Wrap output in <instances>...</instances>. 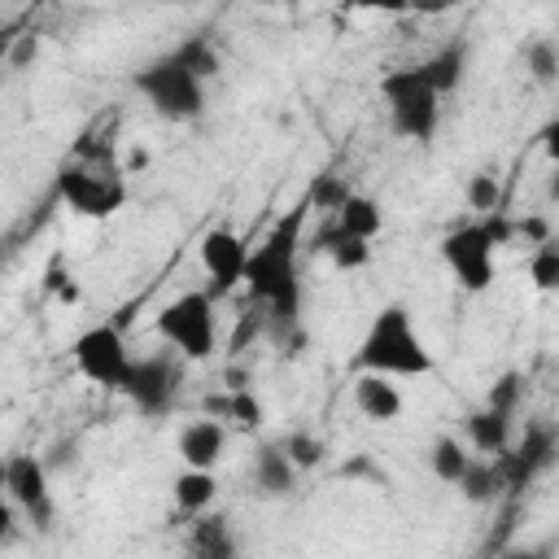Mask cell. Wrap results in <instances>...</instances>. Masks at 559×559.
<instances>
[{"label":"cell","mask_w":559,"mask_h":559,"mask_svg":"<svg viewBox=\"0 0 559 559\" xmlns=\"http://www.w3.org/2000/svg\"><path fill=\"white\" fill-rule=\"evenodd\" d=\"M70 358H74V367H79L83 380H92V384H100V389H114V393L127 389L131 367H135V358H131V349H127V336H122V328H114V323H92V328H83V332L74 336V345H70Z\"/></svg>","instance_id":"cell-8"},{"label":"cell","mask_w":559,"mask_h":559,"mask_svg":"<svg viewBox=\"0 0 559 559\" xmlns=\"http://www.w3.org/2000/svg\"><path fill=\"white\" fill-rule=\"evenodd\" d=\"M467 210H472V214H493V210H502V183H498L493 170H476V175L467 179Z\"/></svg>","instance_id":"cell-28"},{"label":"cell","mask_w":559,"mask_h":559,"mask_svg":"<svg viewBox=\"0 0 559 559\" xmlns=\"http://www.w3.org/2000/svg\"><path fill=\"white\" fill-rule=\"evenodd\" d=\"M454 489L472 507H489V502H498L507 493V476H502V467H498L493 454H472V463H467V472H463V480Z\"/></svg>","instance_id":"cell-18"},{"label":"cell","mask_w":559,"mask_h":559,"mask_svg":"<svg viewBox=\"0 0 559 559\" xmlns=\"http://www.w3.org/2000/svg\"><path fill=\"white\" fill-rule=\"evenodd\" d=\"M515 240V223L493 210V214H476L472 223H459L454 231L441 236V262L454 275V284L463 293H489L498 280V249Z\"/></svg>","instance_id":"cell-3"},{"label":"cell","mask_w":559,"mask_h":559,"mask_svg":"<svg viewBox=\"0 0 559 559\" xmlns=\"http://www.w3.org/2000/svg\"><path fill=\"white\" fill-rule=\"evenodd\" d=\"M314 249L328 253V262H332L336 271H362V266L371 262V240H362V236H345L336 223L319 227Z\"/></svg>","instance_id":"cell-20"},{"label":"cell","mask_w":559,"mask_h":559,"mask_svg":"<svg viewBox=\"0 0 559 559\" xmlns=\"http://www.w3.org/2000/svg\"><path fill=\"white\" fill-rule=\"evenodd\" d=\"M354 406L371 424H393V419H402V406L406 402H402V389L393 384V376H384V371H358L354 376Z\"/></svg>","instance_id":"cell-14"},{"label":"cell","mask_w":559,"mask_h":559,"mask_svg":"<svg viewBox=\"0 0 559 559\" xmlns=\"http://www.w3.org/2000/svg\"><path fill=\"white\" fill-rule=\"evenodd\" d=\"M467 463H472V454H467V445L459 437H437L432 450H428V467H432V476L441 485H459Z\"/></svg>","instance_id":"cell-24"},{"label":"cell","mask_w":559,"mask_h":559,"mask_svg":"<svg viewBox=\"0 0 559 559\" xmlns=\"http://www.w3.org/2000/svg\"><path fill=\"white\" fill-rule=\"evenodd\" d=\"M170 498H175V511H183V515L210 511L214 498H218V476H214V467H183V472L170 480Z\"/></svg>","instance_id":"cell-19"},{"label":"cell","mask_w":559,"mask_h":559,"mask_svg":"<svg viewBox=\"0 0 559 559\" xmlns=\"http://www.w3.org/2000/svg\"><path fill=\"white\" fill-rule=\"evenodd\" d=\"M528 280L537 293H559V240H542L528 253Z\"/></svg>","instance_id":"cell-26"},{"label":"cell","mask_w":559,"mask_h":559,"mask_svg":"<svg viewBox=\"0 0 559 559\" xmlns=\"http://www.w3.org/2000/svg\"><path fill=\"white\" fill-rule=\"evenodd\" d=\"M131 83L153 105V114L166 118V122H192L205 109V79L179 52H166V57L148 61L144 70H135Z\"/></svg>","instance_id":"cell-5"},{"label":"cell","mask_w":559,"mask_h":559,"mask_svg":"<svg viewBox=\"0 0 559 559\" xmlns=\"http://www.w3.org/2000/svg\"><path fill=\"white\" fill-rule=\"evenodd\" d=\"M345 9H358V13H411V0H345Z\"/></svg>","instance_id":"cell-33"},{"label":"cell","mask_w":559,"mask_h":559,"mask_svg":"<svg viewBox=\"0 0 559 559\" xmlns=\"http://www.w3.org/2000/svg\"><path fill=\"white\" fill-rule=\"evenodd\" d=\"M332 223H336L345 236L376 240V236L384 231V210H380V201H376V197H367V192H349V197H345V205L332 214Z\"/></svg>","instance_id":"cell-21"},{"label":"cell","mask_w":559,"mask_h":559,"mask_svg":"<svg viewBox=\"0 0 559 559\" xmlns=\"http://www.w3.org/2000/svg\"><path fill=\"white\" fill-rule=\"evenodd\" d=\"M524 70H528V79H533L537 87L559 83V44L546 39V35L528 39V44H524Z\"/></svg>","instance_id":"cell-25"},{"label":"cell","mask_w":559,"mask_h":559,"mask_svg":"<svg viewBox=\"0 0 559 559\" xmlns=\"http://www.w3.org/2000/svg\"><path fill=\"white\" fill-rule=\"evenodd\" d=\"M493 459H498V467L507 476V489L520 493L542 472L555 467V459H559V432H555V424L533 419V424H524V437H511V445L502 454H493Z\"/></svg>","instance_id":"cell-9"},{"label":"cell","mask_w":559,"mask_h":559,"mask_svg":"<svg viewBox=\"0 0 559 559\" xmlns=\"http://www.w3.org/2000/svg\"><path fill=\"white\" fill-rule=\"evenodd\" d=\"M57 197L83 218H114L127 205V179L105 162V148L79 144L74 162L57 170Z\"/></svg>","instance_id":"cell-4"},{"label":"cell","mask_w":559,"mask_h":559,"mask_svg":"<svg viewBox=\"0 0 559 559\" xmlns=\"http://www.w3.org/2000/svg\"><path fill=\"white\" fill-rule=\"evenodd\" d=\"M9 507H17L31 524L48 528L52 524V489H48V467L39 454H9L0 467Z\"/></svg>","instance_id":"cell-10"},{"label":"cell","mask_w":559,"mask_h":559,"mask_svg":"<svg viewBox=\"0 0 559 559\" xmlns=\"http://www.w3.org/2000/svg\"><path fill=\"white\" fill-rule=\"evenodd\" d=\"M223 450H227V424L214 419V415L188 419L175 437V454H179L183 467H218Z\"/></svg>","instance_id":"cell-13"},{"label":"cell","mask_w":559,"mask_h":559,"mask_svg":"<svg viewBox=\"0 0 559 559\" xmlns=\"http://www.w3.org/2000/svg\"><path fill=\"white\" fill-rule=\"evenodd\" d=\"M297 476H301V467L288 459L284 441H280V445H262V450L253 454V485H258L266 498H288V493L297 489Z\"/></svg>","instance_id":"cell-15"},{"label":"cell","mask_w":559,"mask_h":559,"mask_svg":"<svg viewBox=\"0 0 559 559\" xmlns=\"http://www.w3.org/2000/svg\"><path fill=\"white\" fill-rule=\"evenodd\" d=\"M380 96L389 105V127L415 144H432L441 127V92L428 83L419 66H397L380 79Z\"/></svg>","instance_id":"cell-6"},{"label":"cell","mask_w":559,"mask_h":559,"mask_svg":"<svg viewBox=\"0 0 559 559\" xmlns=\"http://www.w3.org/2000/svg\"><path fill=\"white\" fill-rule=\"evenodd\" d=\"M205 415H214V419H223L227 428H240V432H253L266 419V411H262V402H258V393L249 384L205 397Z\"/></svg>","instance_id":"cell-16"},{"label":"cell","mask_w":559,"mask_h":559,"mask_svg":"<svg viewBox=\"0 0 559 559\" xmlns=\"http://www.w3.org/2000/svg\"><path fill=\"white\" fill-rule=\"evenodd\" d=\"M349 192H354V188H349L336 170H319V175L310 179V188H306V197H310V205H314L319 214H336Z\"/></svg>","instance_id":"cell-27"},{"label":"cell","mask_w":559,"mask_h":559,"mask_svg":"<svg viewBox=\"0 0 559 559\" xmlns=\"http://www.w3.org/2000/svg\"><path fill=\"white\" fill-rule=\"evenodd\" d=\"M354 371H384L393 380H411V376H432V354L424 345V336L415 332V319L402 301H384L354 354Z\"/></svg>","instance_id":"cell-2"},{"label":"cell","mask_w":559,"mask_h":559,"mask_svg":"<svg viewBox=\"0 0 559 559\" xmlns=\"http://www.w3.org/2000/svg\"><path fill=\"white\" fill-rule=\"evenodd\" d=\"M485 402L489 406H498V411H520V402H524V376L520 371H502L493 384H489V393H485Z\"/></svg>","instance_id":"cell-30"},{"label":"cell","mask_w":559,"mask_h":559,"mask_svg":"<svg viewBox=\"0 0 559 559\" xmlns=\"http://www.w3.org/2000/svg\"><path fill=\"white\" fill-rule=\"evenodd\" d=\"M419 70L428 74V83L445 96V92H454L459 83H463V70H467V48L463 44H450V48H441V52H432L428 61H419Z\"/></svg>","instance_id":"cell-23"},{"label":"cell","mask_w":559,"mask_h":559,"mask_svg":"<svg viewBox=\"0 0 559 559\" xmlns=\"http://www.w3.org/2000/svg\"><path fill=\"white\" fill-rule=\"evenodd\" d=\"M157 336L183 358V362H205L218 349V314H214V293L210 288H188L175 301H166L153 319Z\"/></svg>","instance_id":"cell-7"},{"label":"cell","mask_w":559,"mask_h":559,"mask_svg":"<svg viewBox=\"0 0 559 559\" xmlns=\"http://www.w3.org/2000/svg\"><path fill=\"white\" fill-rule=\"evenodd\" d=\"M175 52H179V57H183L201 79H214V74H218V66H223V61H218V48H214V39H210V35H188Z\"/></svg>","instance_id":"cell-29"},{"label":"cell","mask_w":559,"mask_h":559,"mask_svg":"<svg viewBox=\"0 0 559 559\" xmlns=\"http://www.w3.org/2000/svg\"><path fill=\"white\" fill-rule=\"evenodd\" d=\"M197 258H201V271H205V288L214 297H227L236 284H245V262H249V245L231 231V227H210L201 240H197Z\"/></svg>","instance_id":"cell-12"},{"label":"cell","mask_w":559,"mask_h":559,"mask_svg":"<svg viewBox=\"0 0 559 559\" xmlns=\"http://www.w3.org/2000/svg\"><path fill=\"white\" fill-rule=\"evenodd\" d=\"M459 0H411V13H419V17H441V13H450Z\"/></svg>","instance_id":"cell-36"},{"label":"cell","mask_w":559,"mask_h":559,"mask_svg":"<svg viewBox=\"0 0 559 559\" xmlns=\"http://www.w3.org/2000/svg\"><path fill=\"white\" fill-rule=\"evenodd\" d=\"M515 236H524L528 245H542V240H550V223H546L542 214H533V218H520V223H515Z\"/></svg>","instance_id":"cell-35"},{"label":"cell","mask_w":559,"mask_h":559,"mask_svg":"<svg viewBox=\"0 0 559 559\" xmlns=\"http://www.w3.org/2000/svg\"><path fill=\"white\" fill-rule=\"evenodd\" d=\"M310 197H301L293 210H284L258 245H249L245 262V293L253 306H262L275 328H293L301 314V245L310 223Z\"/></svg>","instance_id":"cell-1"},{"label":"cell","mask_w":559,"mask_h":559,"mask_svg":"<svg viewBox=\"0 0 559 559\" xmlns=\"http://www.w3.org/2000/svg\"><path fill=\"white\" fill-rule=\"evenodd\" d=\"M511 424H515L511 411H498V406L485 402L480 411L467 415V441H472V450L476 454H502L511 445Z\"/></svg>","instance_id":"cell-17"},{"label":"cell","mask_w":559,"mask_h":559,"mask_svg":"<svg viewBox=\"0 0 559 559\" xmlns=\"http://www.w3.org/2000/svg\"><path fill=\"white\" fill-rule=\"evenodd\" d=\"M537 144H542V153H546V162L559 170V114L537 131Z\"/></svg>","instance_id":"cell-34"},{"label":"cell","mask_w":559,"mask_h":559,"mask_svg":"<svg viewBox=\"0 0 559 559\" xmlns=\"http://www.w3.org/2000/svg\"><path fill=\"white\" fill-rule=\"evenodd\" d=\"M188 550L201 555V559H231V555H236V537H231L227 515H205V511H201L197 524H192Z\"/></svg>","instance_id":"cell-22"},{"label":"cell","mask_w":559,"mask_h":559,"mask_svg":"<svg viewBox=\"0 0 559 559\" xmlns=\"http://www.w3.org/2000/svg\"><path fill=\"white\" fill-rule=\"evenodd\" d=\"M284 450H288V459H293L301 472H310V467L323 463V441L310 437V432H288V437H284Z\"/></svg>","instance_id":"cell-31"},{"label":"cell","mask_w":559,"mask_h":559,"mask_svg":"<svg viewBox=\"0 0 559 559\" xmlns=\"http://www.w3.org/2000/svg\"><path fill=\"white\" fill-rule=\"evenodd\" d=\"M162 4H192V0H162Z\"/></svg>","instance_id":"cell-38"},{"label":"cell","mask_w":559,"mask_h":559,"mask_svg":"<svg viewBox=\"0 0 559 559\" xmlns=\"http://www.w3.org/2000/svg\"><path fill=\"white\" fill-rule=\"evenodd\" d=\"M546 197H550V201H559V170L550 175V183H546Z\"/></svg>","instance_id":"cell-37"},{"label":"cell","mask_w":559,"mask_h":559,"mask_svg":"<svg viewBox=\"0 0 559 559\" xmlns=\"http://www.w3.org/2000/svg\"><path fill=\"white\" fill-rule=\"evenodd\" d=\"M44 284H48V293H57V297H61V301H66V306H74V301H79V297H83V288H79V284H74V275H66V271H61V266H57V262H52V266H48V280H44Z\"/></svg>","instance_id":"cell-32"},{"label":"cell","mask_w":559,"mask_h":559,"mask_svg":"<svg viewBox=\"0 0 559 559\" xmlns=\"http://www.w3.org/2000/svg\"><path fill=\"white\" fill-rule=\"evenodd\" d=\"M175 354V349H170ZM170 354H148V358H135L131 367V380H127V397L140 415H166L179 397V362Z\"/></svg>","instance_id":"cell-11"}]
</instances>
